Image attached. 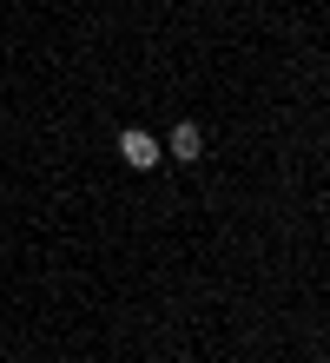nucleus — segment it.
Wrapping results in <instances>:
<instances>
[{"label":"nucleus","mask_w":330,"mask_h":363,"mask_svg":"<svg viewBox=\"0 0 330 363\" xmlns=\"http://www.w3.org/2000/svg\"><path fill=\"white\" fill-rule=\"evenodd\" d=\"M119 159L132 165V172H152V165L165 159V145L152 139V133H139V125H126V133H119Z\"/></svg>","instance_id":"f257e3e1"},{"label":"nucleus","mask_w":330,"mask_h":363,"mask_svg":"<svg viewBox=\"0 0 330 363\" xmlns=\"http://www.w3.org/2000/svg\"><path fill=\"white\" fill-rule=\"evenodd\" d=\"M165 145H172V159H192V165H198V152H205V133H198V119H179Z\"/></svg>","instance_id":"f03ea898"}]
</instances>
